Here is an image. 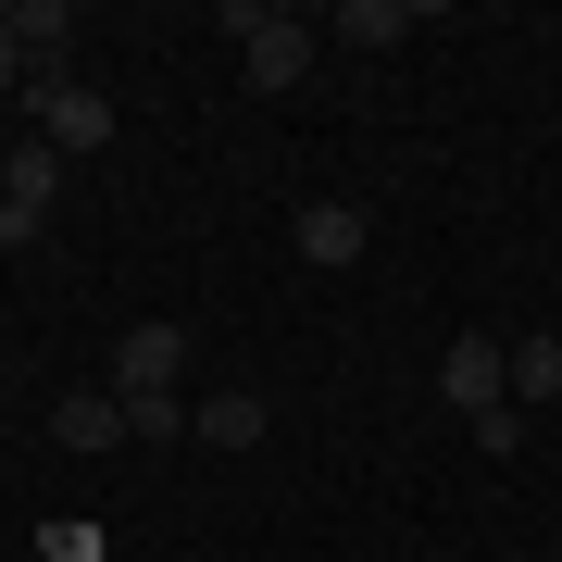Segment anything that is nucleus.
I'll return each instance as SVG.
<instances>
[{"instance_id":"nucleus-1","label":"nucleus","mask_w":562,"mask_h":562,"mask_svg":"<svg viewBox=\"0 0 562 562\" xmlns=\"http://www.w3.org/2000/svg\"><path fill=\"white\" fill-rule=\"evenodd\" d=\"M225 38H238V76L262 88V101L313 76V25H301V13H262V0H238V13H225Z\"/></svg>"},{"instance_id":"nucleus-2","label":"nucleus","mask_w":562,"mask_h":562,"mask_svg":"<svg viewBox=\"0 0 562 562\" xmlns=\"http://www.w3.org/2000/svg\"><path fill=\"white\" fill-rule=\"evenodd\" d=\"M50 188H63V150H50V138L0 150V250H38V225H50Z\"/></svg>"},{"instance_id":"nucleus-3","label":"nucleus","mask_w":562,"mask_h":562,"mask_svg":"<svg viewBox=\"0 0 562 562\" xmlns=\"http://www.w3.org/2000/svg\"><path fill=\"white\" fill-rule=\"evenodd\" d=\"M25 101H38V138H50V150H101V138H113V101H101L88 76H25Z\"/></svg>"},{"instance_id":"nucleus-4","label":"nucleus","mask_w":562,"mask_h":562,"mask_svg":"<svg viewBox=\"0 0 562 562\" xmlns=\"http://www.w3.org/2000/svg\"><path fill=\"white\" fill-rule=\"evenodd\" d=\"M176 362H188V325H125L113 338V401H176Z\"/></svg>"},{"instance_id":"nucleus-5","label":"nucleus","mask_w":562,"mask_h":562,"mask_svg":"<svg viewBox=\"0 0 562 562\" xmlns=\"http://www.w3.org/2000/svg\"><path fill=\"white\" fill-rule=\"evenodd\" d=\"M438 401L475 425L487 401H513V338H450V362H438Z\"/></svg>"},{"instance_id":"nucleus-6","label":"nucleus","mask_w":562,"mask_h":562,"mask_svg":"<svg viewBox=\"0 0 562 562\" xmlns=\"http://www.w3.org/2000/svg\"><path fill=\"white\" fill-rule=\"evenodd\" d=\"M288 238H301L313 276H338V262H362V238H375V225H362V201H301V225H288Z\"/></svg>"},{"instance_id":"nucleus-7","label":"nucleus","mask_w":562,"mask_h":562,"mask_svg":"<svg viewBox=\"0 0 562 562\" xmlns=\"http://www.w3.org/2000/svg\"><path fill=\"white\" fill-rule=\"evenodd\" d=\"M0 38L25 50V76H63V38H76V13H63V0H0Z\"/></svg>"},{"instance_id":"nucleus-8","label":"nucleus","mask_w":562,"mask_h":562,"mask_svg":"<svg viewBox=\"0 0 562 562\" xmlns=\"http://www.w3.org/2000/svg\"><path fill=\"white\" fill-rule=\"evenodd\" d=\"M188 438L201 450H262V387H213V401L188 413Z\"/></svg>"},{"instance_id":"nucleus-9","label":"nucleus","mask_w":562,"mask_h":562,"mask_svg":"<svg viewBox=\"0 0 562 562\" xmlns=\"http://www.w3.org/2000/svg\"><path fill=\"white\" fill-rule=\"evenodd\" d=\"M50 438L63 450H125V401H113V387H76V401L50 413Z\"/></svg>"},{"instance_id":"nucleus-10","label":"nucleus","mask_w":562,"mask_h":562,"mask_svg":"<svg viewBox=\"0 0 562 562\" xmlns=\"http://www.w3.org/2000/svg\"><path fill=\"white\" fill-rule=\"evenodd\" d=\"M413 25H425V0H350V13H338V38H362V50H401Z\"/></svg>"},{"instance_id":"nucleus-11","label":"nucleus","mask_w":562,"mask_h":562,"mask_svg":"<svg viewBox=\"0 0 562 562\" xmlns=\"http://www.w3.org/2000/svg\"><path fill=\"white\" fill-rule=\"evenodd\" d=\"M562 401V338H513V413Z\"/></svg>"},{"instance_id":"nucleus-12","label":"nucleus","mask_w":562,"mask_h":562,"mask_svg":"<svg viewBox=\"0 0 562 562\" xmlns=\"http://www.w3.org/2000/svg\"><path fill=\"white\" fill-rule=\"evenodd\" d=\"M462 438H475V450H487V462H513V450H525V413H513V401H487V413H475V425H462Z\"/></svg>"},{"instance_id":"nucleus-13","label":"nucleus","mask_w":562,"mask_h":562,"mask_svg":"<svg viewBox=\"0 0 562 562\" xmlns=\"http://www.w3.org/2000/svg\"><path fill=\"white\" fill-rule=\"evenodd\" d=\"M125 438H188V401H125Z\"/></svg>"},{"instance_id":"nucleus-14","label":"nucleus","mask_w":562,"mask_h":562,"mask_svg":"<svg viewBox=\"0 0 562 562\" xmlns=\"http://www.w3.org/2000/svg\"><path fill=\"white\" fill-rule=\"evenodd\" d=\"M38 562H101V525H38Z\"/></svg>"},{"instance_id":"nucleus-15","label":"nucleus","mask_w":562,"mask_h":562,"mask_svg":"<svg viewBox=\"0 0 562 562\" xmlns=\"http://www.w3.org/2000/svg\"><path fill=\"white\" fill-rule=\"evenodd\" d=\"M13 76H25V50H13V38H0V88H13Z\"/></svg>"}]
</instances>
